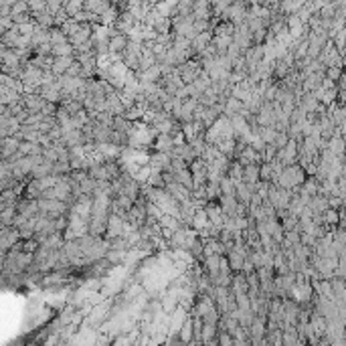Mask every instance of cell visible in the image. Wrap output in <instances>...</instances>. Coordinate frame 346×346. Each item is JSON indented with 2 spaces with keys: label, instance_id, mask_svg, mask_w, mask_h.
Returning a JSON list of instances; mask_svg holds the SVG:
<instances>
[{
  "label": "cell",
  "instance_id": "obj_1",
  "mask_svg": "<svg viewBox=\"0 0 346 346\" xmlns=\"http://www.w3.org/2000/svg\"><path fill=\"white\" fill-rule=\"evenodd\" d=\"M280 186L282 188H294L298 184L304 183V170L298 168V166H287L280 172Z\"/></svg>",
  "mask_w": 346,
  "mask_h": 346
},
{
  "label": "cell",
  "instance_id": "obj_2",
  "mask_svg": "<svg viewBox=\"0 0 346 346\" xmlns=\"http://www.w3.org/2000/svg\"><path fill=\"white\" fill-rule=\"evenodd\" d=\"M126 47H128V37L126 35H116L107 41V51H112V53L126 51Z\"/></svg>",
  "mask_w": 346,
  "mask_h": 346
},
{
  "label": "cell",
  "instance_id": "obj_3",
  "mask_svg": "<svg viewBox=\"0 0 346 346\" xmlns=\"http://www.w3.org/2000/svg\"><path fill=\"white\" fill-rule=\"evenodd\" d=\"M243 178L249 183V186H253L257 183V178H259V166L257 164H249L243 168Z\"/></svg>",
  "mask_w": 346,
  "mask_h": 346
},
{
  "label": "cell",
  "instance_id": "obj_4",
  "mask_svg": "<svg viewBox=\"0 0 346 346\" xmlns=\"http://www.w3.org/2000/svg\"><path fill=\"white\" fill-rule=\"evenodd\" d=\"M183 338H184V342H188V338H190V322H186L184 328H183Z\"/></svg>",
  "mask_w": 346,
  "mask_h": 346
}]
</instances>
